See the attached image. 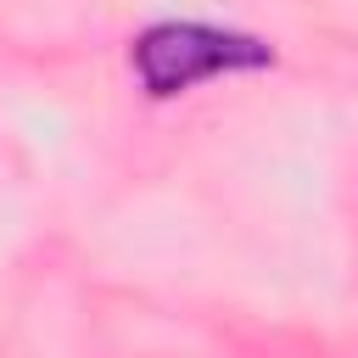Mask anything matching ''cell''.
<instances>
[{
	"label": "cell",
	"mask_w": 358,
	"mask_h": 358,
	"mask_svg": "<svg viewBox=\"0 0 358 358\" xmlns=\"http://www.w3.org/2000/svg\"><path fill=\"white\" fill-rule=\"evenodd\" d=\"M268 62H274V50L263 39L235 34V28H207V22H157L129 50V67L145 84V95H185L207 78L257 73Z\"/></svg>",
	"instance_id": "6da1fadb"
}]
</instances>
